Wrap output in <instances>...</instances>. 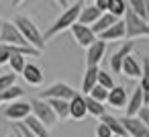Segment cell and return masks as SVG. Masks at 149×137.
Here are the masks:
<instances>
[{
	"mask_svg": "<svg viewBox=\"0 0 149 137\" xmlns=\"http://www.w3.org/2000/svg\"><path fill=\"white\" fill-rule=\"evenodd\" d=\"M82 8H84V2H82V0H76L74 4H70V6H68V8L55 19V23L43 33V35H45V41L57 37V35L63 33L65 29H72V27L80 21V13H82Z\"/></svg>",
	"mask_w": 149,
	"mask_h": 137,
	"instance_id": "cell-1",
	"label": "cell"
},
{
	"mask_svg": "<svg viewBox=\"0 0 149 137\" xmlns=\"http://www.w3.org/2000/svg\"><path fill=\"white\" fill-rule=\"evenodd\" d=\"M17 27H19V31L23 33V37L27 39V43L31 45V47H35V49H39L41 53H43V49H45V35L39 31V27L29 19V17H25V15H17L15 17V21H13Z\"/></svg>",
	"mask_w": 149,
	"mask_h": 137,
	"instance_id": "cell-2",
	"label": "cell"
},
{
	"mask_svg": "<svg viewBox=\"0 0 149 137\" xmlns=\"http://www.w3.org/2000/svg\"><path fill=\"white\" fill-rule=\"evenodd\" d=\"M123 21H125V27H127V41H135V39H141V37H149V23H147V19L135 15L131 8H127Z\"/></svg>",
	"mask_w": 149,
	"mask_h": 137,
	"instance_id": "cell-3",
	"label": "cell"
},
{
	"mask_svg": "<svg viewBox=\"0 0 149 137\" xmlns=\"http://www.w3.org/2000/svg\"><path fill=\"white\" fill-rule=\"evenodd\" d=\"M31 102V108H33V115L45 125V127H55L57 123H59V119H57V115H55V110L51 108V104H49V100H43V98H33V100H29Z\"/></svg>",
	"mask_w": 149,
	"mask_h": 137,
	"instance_id": "cell-4",
	"label": "cell"
},
{
	"mask_svg": "<svg viewBox=\"0 0 149 137\" xmlns=\"http://www.w3.org/2000/svg\"><path fill=\"white\" fill-rule=\"evenodd\" d=\"M76 94H80V90L72 88V86H70V84H65V82H55V84L47 86L45 90H41L39 98H43V100H51V98H59V100H72Z\"/></svg>",
	"mask_w": 149,
	"mask_h": 137,
	"instance_id": "cell-5",
	"label": "cell"
},
{
	"mask_svg": "<svg viewBox=\"0 0 149 137\" xmlns=\"http://www.w3.org/2000/svg\"><path fill=\"white\" fill-rule=\"evenodd\" d=\"M0 43H8V45H21V47H31L19 27L13 21H2V33H0Z\"/></svg>",
	"mask_w": 149,
	"mask_h": 137,
	"instance_id": "cell-6",
	"label": "cell"
},
{
	"mask_svg": "<svg viewBox=\"0 0 149 137\" xmlns=\"http://www.w3.org/2000/svg\"><path fill=\"white\" fill-rule=\"evenodd\" d=\"M29 115H33L31 102L15 100V102H8V106H4V117L8 121H25Z\"/></svg>",
	"mask_w": 149,
	"mask_h": 137,
	"instance_id": "cell-7",
	"label": "cell"
},
{
	"mask_svg": "<svg viewBox=\"0 0 149 137\" xmlns=\"http://www.w3.org/2000/svg\"><path fill=\"white\" fill-rule=\"evenodd\" d=\"M120 123L125 127V133L131 137H149V127L139 117H120Z\"/></svg>",
	"mask_w": 149,
	"mask_h": 137,
	"instance_id": "cell-8",
	"label": "cell"
},
{
	"mask_svg": "<svg viewBox=\"0 0 149 137\" xmlns=\"http://www.w3.org/2000/svg\"><path fill=\"white\" fill-rule=\"evenodd\" d=\"M133 47H135V41H125L112 55H110V70L114 74H123V64L127 59V55L133 53Z\"/></svg>",
	"mask_w": 149,
	"mask_h": 137,
	"instance_id": "cell-9",
	"label": "cell"
},
{
	"mask_svg": "<svg viewBox=\"0 0 149 137\" xmlns=\"http://www.w3.org/2000/svg\"><path fill=\"white\" fill-rule=\"evenodd\" d=\"M72 35H74V39H76V43L80 45V47H90L94 41H96V33L92 31V27H88V25H80V23H76L74 27H72Z\"/></svg>",
	"mask_w": 149,
	"mask_h": 137,
	"instance_id": "cell-10",
	"label": "cell"
},
{
	"mask_svg": "<svg viewBox=\"0 0 149 137\" xmlns=\"http://www.w3.org/2000/svg\"><path fill=\"white\" fill-rule=\"evenodd\" d=\"M106 53V41L96 39L88 49H86V68H98L102 57Z\"/></svg>",
	"mask_w": 149,
	"mask_h": 137,
	"instance_id": "cell-11",
	"label": "cell"
},
{
	"mask_svg": "<svg viewBox=\"0 0 149 137\" xmlns=\"http://www.w3.org/2000/svg\"><path fill=\"white\" fill-rule=\"evenodd\" d=\"M98 39H102V41H123V39H127V27H125V21L123 19H118L110 29H106L104 33H100L98 35Z\"/></svg>",
	"mask_w": 149,
	"mask_h": 137,
	"instance_id": "cell-12",
	"label": "cell"
},
{
	"mask_svg": "<svg viewBox=\"0 0 149 137\" xmlns=\"http://www.w3.org/2000/svg\"><path fill=\"white\" fill-rule=\"evenodd\" d=\"M129 90L125 88V86H114L110 92H108V104L110 106H114V108H127V104H129Z\"/></svg>",
	"mask_w": 149,
	"mask_h": 137,
	"instance_id": "cell-13",
	"label": "cell"
},
{
	"mask_svg": "<svg viewBox=\"0 0 149 137\" xmlns=\"http://www.w3.org/2000/svg\"><path fill=\"white\" fill-rule=\"evenodd\" d=\"M86 115H88L86 96L80 92V94H76V96L70 100V117H72V119H76V121H82Z\"/></svg>",
	"mask_w": 149,
	"mask_h": 137,
	"instance_id": "cell-14",
	"label": "cell"
},
{
	"mask_svg": "<svg viewBox=\"0 0 149 137\" xmlns=\"http://www.w3.org/2000/svg\"><path fill=\"white\" fill-rule=\"evenodd\" d=\"M21 76H23L25 82L31 84V86H41V84L45 82V74H43V70H41L37 64H27V68H25V72H23Z\"/></svg>",
	"mask_w": 149,
	"mask_h": 137,
	"instance_id": "cell-15",
	"label": "cell"
},
{
	"mask_svg": "<svg viewBox=\"0 0 149 137\" xmlns=\"http://www.w3.org/2000/svg\"><path fill=\"white\" fill-rule=\"evenodd\" d=\"M145 106V100H143V92H141V88L137 86L133 92H131V96H129V104H127V117H137L139 115V110Z\"/></svg>",
	"mask_w": 149,
	"mask_h": 137,
	"instance_id": "cell-16",
	"label": "cell"
},
{
	"mask_svg": "<svg viewBox=\"0 0 149 137\" xmlns=\"http://www.w3.org/2000/svg\"><path fill=\"white\" fill-rule=\"evenodd\" d=\"M123 74L127 78H141V74H143V62H139L133 53L127 55V59L123 64Z\"/></svg>",
	"mask_w": 149,
	"mask_h": 137,
	"instance_id": "cell-17",
	"label": "cell"
},
{
	"mask_svg": "<svg viewBox=\"0 0 149 137\" xmlns=\"http://www.w3.org/2000/svg\"><path fill=\"white\" fill-rule=\"evenodd\" d=\"M98 72H100V68H86V72H84V76H82V94H90L92 92V88L98 84Z\"/></svg>",
	"mask_w": 149,
	"mask_h": 137,
	"instance_id": "cell-18",
	"label": "cell"
},
{
	"mask_svg": "<svg viewBox=\"0 0 149 137\" xmlns=\"http://www.w3.org/2000/svg\"><path fill=\"white\" fill-rule=\"evenodd\" d=\"M23 125L29 129V131H33L37 137H51V133H49V127H45L35 115H29L25 121H23Z\"/></svg>",
	"mask_w": 149,
	"mask_h": 137,
	"instance_id": "cell-19",
	"label": "cell"
},
{
	"mask_svg": "<svg viewBox=\"0 0 149 137\" xmlns=\"http://www.w3.org/2000/svg\"><path fill=\"white\" fill-rule=\"evenodd\" d=\"M102 17V13H100V8L96 6V4H90V6H84L82 8V13H80V25H88V27H92L98 19Z\"/></svg>",
	"mask_w": 149,
	"mask_h": 137,
	"instance_id": "cell-20",
	"label": "cell"
},
{
	"mask_svg": "<svg viewBox=\"0 0 149 137\" xmlns=\"http://www.w3.org/2000/svg\"><path fill=\"white\" fill-rule=\"evenodd\" d=\"M116 21H118V19H116L114 15H110V13H102V17L92 25V31H94L96 35H100V33H104L106 29H110Z\"/></svg>",
	"mask_w": 149,
	"mask_h": 137,
	"instance_id": "cell-21",
	"label": "cell"
},
{
	"mask_svg": "<svg viewBox=\"0 0 149 137\" xmlns=\"http://www.w3.org/2000/svg\"><path fill=\"white\" fill-rule=\"evenodd\" d=\"M49 104H51V108L55 110V115H57V119H59V121H68V119H72V117H70V100L51 98V100H49Z\"/></svg>",
	"mask_w": 149,
	"mask_h": 137,
	"instance_id": "cell-22",
	"label": "cell"
},
{
	"mask_svg": "<svg viewBox=\"0 0 149 137\" xmlns=\"http://www.w3.org/2000/svg\"><path fill=\"white\" fill-rule=\"evenodd\" d=\"M100 121L108 125V129L112 131V135H116V137H125V135H127V133H125V127H123V123H120V117H114V115H108V113H106Z\"/></svg>",
	"mask_w": 149,
	"mask_h": 137,
	"instance_id": "cell-23",
	"label": "cell"
},
{
	"mask_svg": "<svg viewBox=\"0 0 149 137\" xmlns=\"http://www.w3.org/2000/svg\"><path fill=\"white\" fill-rule=\"evenodd\" d=\"M139 88L143 92L145 104H149V57H143V74L139 78Z\"/></svg>",
	"mask_w": 149,
	"mask_h": 137,
	"instance_id": "cell-24",
	"label": "cell"
},
{
	"mask_svg": "<svg viewBox=\"0 0 149 137\" xmlns=\"http://www.w3.org/2000/svg\"><path fill=\"white\" fill-rule=\"evenodd\" d=\"M84 96H86L88 115H92V117H96V119H102V117L106 115V106H104V102H98V100H94L90 94H84Z\"/></svg>",
	"mask_w": 149,
	"mask_h": 137,
	"instance_id": "cell-25",
	"label": "cell"
},
{
	"mask_svg": "<svg viewBox=\"0 0 149 137\" xmlns=\"http://www.w3.org/2000/svg\"><path fill=\"white\" fill-rule=\"evenodd\" d=\"M127 8H129V2H127V0H108V10H106V13H110V15H114L116 19H120V17H125Z\"/></svg>",
	"mask_w": 149,
	"mask_h": 137,
	"instance_id": "cell-26",
	"label": "cell"
},
{
	"mask_svg": "<svg viewBox=\"0 0 149 137\" xmlns=\"http://www.w3.org/2000/svg\"><path fill=\"white\" fill-rule=\"evenodd\" d=\"M25 53H15L10 59H8V66H10V70L19 76V74H23L25 72V68H27V62H25Z\"/></svg>",
	"mask_w": 149,
	"mask_h": 137,
	"instance_id": "cell-27",
	"label": "cell"
},
{
	"mask_svg": "<svg viewBox=\"0 0 149 137\" xmlns=\"http://www.w3.org/2000/svg\"><path fill=\"white\" fill-rule=\"evenodd\" d=\"M25 96V90L21 88V86H10L8 90H4L2 92V98H4V102H15V100H21Z\"/></svg>",
	"mask_w": 149,
	"mask_h": 137,
	"instance_id": "cell-28",
	"label": "cell"
},
{
	"mask_svg": "<svg viewBox=\"0 0 149 137\" xmlns=\"http://www.w3.org/2000/svg\"><path fill=\"white\" fill-rule=\"evenodd\" d=\"M127 2H129V8H131L135 15L147 19V4H145V0H127Z\"/></svg>",
	"mask_w": 149,
	"mask_h": 137,
	"instance_id": "cell-29",
	"label": "cell"
},
{
	"mask_svg": "<svg viewBox=\"0 0 149 137\" xmlns=\"http://www.w3.org/2000/svg\"><path fill=\"white\" fill-rule=\"evenodd\" d=\"M98 84L104 86L106 90H112V88L116 86V84H114V78L110 76V72H104V70L98 72Z\"/></svg>",
	"mask_w": 149,
	"mask_h": 137,
	"instance_id": "cell-30",
	"label": "cell"
},
{
	"mask_svg": "<svg viewBox=\"0 0 149 137\" xmlns=\"http://www.w3.org/2000/svg\"><path fill=\"white\" fill-rule=\"evenodd\" d=\"M15 84H17V74H15V72H10V74H2V76H0V92L8 90V88L15 86Z\"/></svg>",
	"mask_w": 149,
	"mask_h": 137,
	"instance_id": "cell-31",
	"label": "cell"
},
{
	"mask_svg": "<svg viewBox=\"0 0 149 137\" xmlns=\"http://www.w3.org/2000/svg\"><path fill=\"white\" fill-rule=\"evenodd\" d=\"M108 92H110V90H106L104 86H100V84H96V86L92 88V92H90V96H92L94 100H98V102H106V100H108Z\"/></svg>",
	"mask_w": 149,
	"mask_h": 137,
	"instance_id": "cell-32",
	"label": "cell"
},
{
	"mask_svg": "<svg viewBox=\"0 0 149 137\" xmlns=\"http://www.w3.org/2000/svg\"><path fill=\"white\" fill-rule=\"evenodd\" d=\"M96 137H114V135H112V131L108 129V125L100 121V123L96 125Z\"/></svg>",
	"mask_w": 149,
	"mask_h": 137,
	"instance_id": "cell-33",
	"label": "cell"
},
{
	"mask_svg": "<svg viewBox=\"0 0 149 137\" xmlns=\"http://www.w3.org/2000/svg\"><path fill=\"white\" fill-rule=\"evenodd\" d=\"M137 117H139V119H141V121L149 127V104H145V106L139 110V115H137Z\"/></svg>",
	"mask_w": 149,
	"mask_h": 137,
	"instance_id": "cell-34",
	"label": "cell"
},
{
	"mask_svg": "<svg viewBox=\"0 0 149 137\" xmlns=\"http://www.w3.org/2000/svg\"><path fill=\"white\" fill-rule=\"evenodd\" d=\"M15 127H17V129H19V131H21V133H23V135H25V137H37V135H35V133H33V131H29V129H27V127H25V125H23V123H17V125H15Z\"/></svg>",
	"mask_w": 149,
	"mask_h": 137,
	"instance_id": "cell-35",
	"label": "cell"
},
{
	"mask_svg": "<svg viewBox=\"0 0 149 137\" xmlns=\"http://www.w3.org/2000/svg\"><path fill=\"white\" fill-rule=\"evenodd\" d=\"M94 4L100 8V13H106V10H108V0H96Z\"/></svg>",
	"mask_w": 149,
	"mask_h": 137,
	"instance_id": "cell-36",
	"label": "cell"
},
{
	"mask_svg": "<svg viewBox=\"0 0 149 137\" xmlns=\"http://www.w3.org/2000/svg\"><path fill=\"white\" fill-rule=\"evenodd\" d=\"M55 2H57V4H59V6H61L63 10H65V8L70 6V2H68V0H55Z\"/></svg>",
	"mask_w": 149,
	"mask_h": 137,
	"instance_id": "cell-37",
	"label": "cell"
},
{
	"mask_svg": "<svg viewBox=\"0 0 149 137\" xmlns=\"http://www.w3.org/2000/svg\"><path fill=\"white\" fill-rule=\"evenodd\" d=\"M23 2H25V0H10V4H13V6H15V8H17V6H21V4H23Z\"/></svg>",
	"mask_w": 149,
	"mask_h": 137,
	"instance_id": "cell-38",
	"label": "cell"
},
{
	"mask_svg": "<svg viewBox=\"0 0 149 137\" xmlns=\"http://www.w3.org/2000/svg\"><path fill=\"white\" fill-rule=\"evenodd\" d=\"M13 133H15V137H25V135H23V133H21L17 127H13Z\"/></svg>",
	"mask_w": 149,
	"mask_h": 137,
	"instance_id": "cell-39",
	"label": "cell"
},
{
	"mask_svg": "<svg viewBox=\"0 0 149 137\" xmlns=\"http://www.w3.org/2000/svg\"><path fill=\"white\" fill-rule=\"evenodd\" d=\"M145 4H147V23H149V0H145Z\"/></svg>",
	"mask_w": 149,
	"mask_h": 137,
	"instance_id": "cell-40",
	"label": "cell"
},
{
	"mask_svg": "<svg viewBox=\"0 0 149 137\" xmlns=\"http://www.w3.org/2000/svg\"><path fill=\"white\" fill-rule=\"evenodd\" d=\"M4 102V98H2V92H0V104H2Z\"/></svg>",
	"mask_w": 149,
	"mask_h": 137,
	"instance_id": "cell-41",
	"label": "cell"
},
{
	"mask_svg": "<svg viewBox=\"0 0 149 137\" xmlns=\"http://www.w3.org/2000/svg\"><path fill=\"white\" fill-rule=\"evenodd\" d=\"M0 33H2V21H0Z\"/></svg>",
	"mask_w": 149,
	"mask_h": 137,
	"instance_id": "cell-42",
	"label": "cell"
},
{
	"mask_svg": "<svg viewBox=\"0 0 149 137\" xmlns=\"http://www.w3.org/2000/svg\"><path fill=\"white\" fill-rule=\"evenodd\" d=\"M8 137H15V133H10V135H8Z\"/></svg>",
	"mask_w": 149,
	"mask_h": 137,
	"instance_id": "cell-43",
	"label": "cell"
},
{
	"mask_svg": "<svg viewBox=\"0 0 149 137\" xmlns=\"http://www.w3.org/2000/svg\"><path fill=\"white\" fill-rule=\"evenodd\" d=\"M125 137H131V135H125Z\"/></svg>",
	"mask_w": 149,
	"mask_h": 137,
	"instance_id": "cell-44",
	"label": "cell"
},
{
	"mask_svg": "<svg viewBox=\"0 0 149 137\" xmlns=\"http://www.w3.org/2000/svg\"><path fill=\"white\" fill-rule=\"evenodd\" d=\"M94 2H96V0H94Z\"/></svg>",
	"mask_w": 149,
	"mask_h": 137,
	"instance_id": "cell-45",
	"label": "cell"
},
{
	"mask_svg": "<svg viewBox=\"0 0 149 137\" xmlns=\"http://www.w3.org/2000/svg\"><path fill=\"white\" fill-rule=\"evenodd\" d=\"M82 2H84V0H82Z\"/></svg>",
	"mask_w": 149,
	"mask_h": 137,
	"instance_id": "cell-46",
	"label": "cell"
}]
</instances>
